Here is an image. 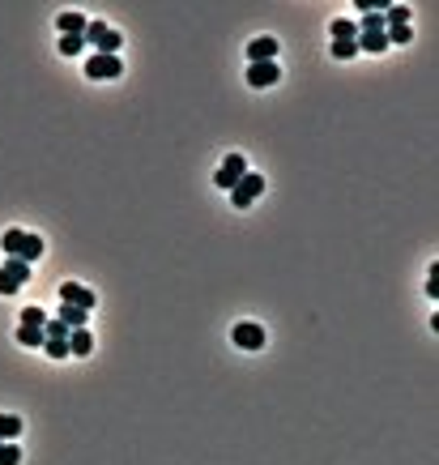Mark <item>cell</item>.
<instances>
[{
    "label": "cell",
    "mask_w": 439,
    "mask_h": 465,
    "mask_svg": "<svg viewBox=\"0 0 439 465\" xmlns=\"http://www.w3.org/2000/svg\"><path fill=\"white\" fill-rule=\"evenodd\" d=\"M56 26H60V34H86V18L81 13H60Z\"/></svg>",
    "instance_id": "cell-13"
},
{
    "label": "cell",
    "mask_w": 439,
    "mask_h": 465,
    "mask_svg": "<svg viewBox=\"0 0 439 465\" xmlns=\"http://www.w3.org/2000/svg\"><path fill=\"white\" fill-rule=\"evenodd\" d=\"M0 465H22V448H18L13 440H9V444L0 440Z\"/></svg>",
    "instance_id": "cell-22"
},
{
    "label": "cell",
    "mask_w": 439,
    "mask_h": 465,
    "mask_svg": "<svg viewBox=\"0 0 439 465\" xmlns=\"http://www.w3.org/2000/svg\"><path fill=\"white\" fill-rule=\"evenodd\" d=\"M248 56H252V65H269L273 56H278V39H273V34L252 39V43H248Z\"/></svg>",
    "instance_id": "cell-8"
},
{
    "label": "cell",
    "mask_w": 439,
    "mask_h": 465,
    "mask_svg": "<svg viewBox=\"0 0 439 465\" xmlns=\"http://www.w3.org/2000/svg\"><path fill=\"white\" fill-rule=\"evenodd\" d=\"M260 192H264V180H260L256 171H248V175H243V180L231 188V201H235V210H248V205H252Z\"/></svg>",
    "instance_id": "cell-3"
},
{
    "label": "cell",
    "mask_w": 439,
    "mask_h": 465,
    "mask_svg": "<svg viewBox=\"0 0 439 465\" xmlns=\"http://www.w3.org/2000/svg\"><path fill=\"white\" fill-rule=\"evenodd\" d=\"M231 337H235V346H239V350H260V346H264V329H260L256 321H239Z\"/></svg>",
    "instance_id": "cell-6"
},
{
    "label": "cell",
    "mask_w": 439,
    "mask_h": 465,
    "mask_svg": "<svg viewBox=\"0 0 439 465\" xmlns=\"http://www.w3.org/2000/svg\"><path fill=\"white\" fill-rule=\"evenodd\" d=\"M60 303H73V307H81V312H90L98 299H94V290H86L81 282H65V286H60Z\"/></svg>",
    "instance_id": "cell-7"
},
{
    "label": "cell",
    "mask_w": 439,
    "mask_h": 465,
    "mask_svg": "<svg viewBox=\"0 0 439 465\" xmlns=\"http://www.w3.org/2000/svg\"><path fill=\"white\" fill-rule=\"evenodd\" d=\"M358 51H389V34H358Z\"/></svg>",
    "instance_id": "cell-15"
},
{
    "label": "cell",
    "mask_w": 439,
    "mask_h": 465,
    "mask_svg": "<svg viewBox=\"0 0 439 465\" xmlns=\"http://www.w3.org/2000/svg\"><path fill=\"white\" fill-rule=\"evenodd\" d=\"M90 350H94V333H90V329H73V333H69V354H81V358H86Z\"/></svg>",
    "instance_id": "cell-9"
},
{
    "label": "cell",
    "mask_w": 439,
    "mask_h": 465,
    "mask_svg": "<svg viewBox=\"0 0 439 465\" xmlns=\"http://www.w3.org/2000/svg\"><path fill=\"white\" fill-rule=\"evenodd\" d=\"M384 34H389V47H393V43H410V39H414L410 22H405V26H384Z\"/></svg>",
    "instance_id": "cell-23"
},
{
    "label": "cell",
    "mask_w": 439,
    "mask_h": 465,
    "mask_svg": "<svg viewBox=\"0 0 439 465\" xmlns=\"http://www.w3.org/2000/svg\"><path fill=\"white\" fill-rule=\"evenodd\" d=\"M333 39H358V22L337 18V22H333Z\"/></svg>",
    "instance_id": "cell-21"
},
{
    "label": "cell",
    "mask_w": 439,
    "mask_h": 465,
    "mask_svg": "<svg viewBox=\"0 0 439 465\" xmlns=\"http://www.w3.org/2000/svg\"><path fill=\"white\" fill-rule=\"evenodd\" d=\"M18 436H22V419H18V415H0V440L9 444V440H18Z\"/></svg>",
    "instance_id": "cell-14"
},
{
    "label": "cell",
    "mask_w": 439,
    "mask_h": 465,
    "mask_svg": "<svg viewBox=\"0 0 439 465\" xmlns=\"http://www.w3.org/2000/svg\"><path fill=\"white\" fill-rule=\"evenodd\" d=\"M86 43H90V47H98V56H116V51L124 47L120 30H112L107 22H86Z\"/></svg>",
    "instance_id": "cell-1"
},
{
    "label": "cell",
    "mask_w": 439,
    "mask_h": 465,
    "mask_svg": "<svg viewBox=\"0 0 439 465\" xmlns=\"http://www.w3.org/2000/svg\"><path fill=\"white\" fill-rule=\"evenodd\" d=\"M124 73V60L120 56H90L86 60V77H94V81H112V77H120Z\"/></svg>",
    "instance_id": "cell-4"
},
{
    "label": "cell",
    "mask_w": 439,
    "mask_h": 465,
    "mask_svg": "<svg viewBox=\"0 0 439 465\" xmlns=\"http://www.w3.org/2000/svg\"><path fill=\"white\" fill-rule=\"evenodd\" d=\"M43 333H47V337H51V342H69V333H73V329H69V325H60V321H56V316H51V321H47V325H43Z\"/></svg>",
    "instance_id": "cell-20"
},
{
    "label": "cell",
    "mask_w": 439,
    "mask_h": 465,
    "mask_svg": "<svg viewBox=\"0 0 439 465\" xmlns=\"http://www.w3.org/2000/svg\"><path fill=\"white\" fill-rule=\"evenodd\" d=\"M18 290H22V286H18V282L5 274V269H0V295H18Z\"/></svg>",
    "instance_id": "cell-28"
},
{
    "label": "cell",
    "mask_w": 439,
    "mask_h": 465,
    "mask_svg": "<svg viewBox=\"0 0 439 465\" xmlns=\"http://www.w3.org/2000/svg\"><path fill=\"white\" fill-rule=\"evenodd\" d=\"M39 256H43V239L39 235H22V248H18V261H39Z\"/></svg>",
    "instance_id": "cell-11"
},
{
    "label": "cell",
    "mask_w": 439,
    "mask_h": 465,
    "mask_svg": "<svg viewBox=\"0 0 439 465\" xmlns=\"http://www.w3.org/2000/svg\"><path fill=\"white\" fill-rule=\"evenodd\" d=\"M333 56L337 60H354L358 56V39H333Z\"/></svg>",
    "instance_id": "cell-16"
},
{
    "label": "cell",
    "mask_w": 439,
    "mask_h": 465,
    "mask_svg": "<svg viewBox=\"0 0 439 465\" xmlns=\"http://www.w3.org/2000/svg\"><path fill=\"white\" fill-rule=\"evenodd\" d=\"M22 235H26V231H18V227H9L5 235H0V248H5L9 256H18V248H22Z\"/></svg>",
    "instance_id": "cell-19"
},
{
    "label": "cell",
    "mask_w": 439,
    "mask_h": 465,
    "mask_svg": "<svg viewBox=\"0 0 439 465\" xmlns=\"http://www.w3.org/2000/svg\"><path fill=\"white\" fill-rule=\"evenodd\" d=\"M60 51H65V56H77V51H86V34H60Z\"/></svg>",
    "instance_id": "cell-18"
},
{
    "label": "cell",
    "mask_w": 439,
    "mask_h": 465,
    "mask_svg": "<svg viewBox=\"0 0 439 465\" xmlns=\"http://www.w3.org/2000/svg\"><path fill=\"white\" fill-rule=\"evenodd\" d=\"M426 299H439V265H431V278H426Z\"/></svg>",
    "instance_id": "cell-27"
},
{
    "label": "cell",
    "mask_w": 439,
    "mask_h": 465,
    "mask_svg": "<svg viewBox=\"0 0 439 465\" xmlns=\"http://www.w3.org/2000/svg\"><path fill=\"white\" fill-rule=\"evenodd\" d=\"M0 269H5V274L18 282V286H26V282H30V265H26V261H18V256H9V261L0 265Z\"/></svg>",
    "instance_id": "cell-12"
},
{
    "label": "cell",
    "mask_w": 439,
    "mask_h": 465,
    "mask_svg": "<svg viewBox=\"0 0 439 465\" xmlns=\"http://www.w3.org/2000/svg\"><path fill=\"white\" fill-rule=\"evenodd\" d=\"M282 81V69H278V60H269V65H248V86H256V90H269V86H278Z\"/></svg>",
    "instance_id": "cell-5"
},
{
    "label": "cell",
    "mask_w": 439,
    "mask_h": 465,
    "mask_svg": "<svg viewBox=\"0 0 439 465\" xmlns=\"http://www.w3.org/2000/svg\"><path fill=\"white\" fill-rule=\"evenodd\" d=\"M43 325H47L43 307H26V312H22V329H43Z\"/></svg>",
    "instance_id": "cell-17"
},
{
    "label": "cell",
    "mask_w": 439,
    "mask_h": 465,
    "mask_svg": "<svg viewBox=\"0 0 439 465\" xmlns=\"http://www.w3.org/2000/svg\"><path fill=\"white\" fill-rule=\"evenodd\" d=\"M405 22H410V9H405V5H397V9L384 13V26H405Z\"/></svg>",
    "instance_id": "cell-25"
},
{
    "label": "cell",
    "mask_w": 439,
    "mask_h": 465,
    "mask_svg": "<svg viewBox=\"0 0 439 465\" xmlns=\"http://www.w3.org/2000/svg\"><path fill=\"white\" fill-rule=\"evenodd\" d=\"M43 346H47V354H51V358H69V342H51V337H47Z\"/></svg>",
    "instance_id": "cell-26"
},
{
    "label": "cell",
    "mask_w": 439,
    "mask_h": 465,
    "mask_svg": "<svg viewBox=\"0 0 439 465\" xmlns=\"http://www.w3.org/2000/svg\"><path fill=\"white\" fill-rule=\"evenodd\" d=\"M86 316L90 312H81V307H73V303H60V312H56V321L69 325V329H86Z\"/></svg>",
    "instance_id": "cell-10"
},
{
    "label": "cell",
    "mask_w": 439,
    "mask_h": 465,
    "mask_svg": "<svg viewBox=\"0 0 439 465\" xmlns=\"http://www.w3.org/2000/svg\"><path fill=\"white\" fill-rule=\"evenodd\" d=\"M243 175H248V159H243V154H227V159H222V167L213 171V184L222 188V192H231V188H235Z\"/></svg>",
    "instance_id": "cell-2"
},
{
    "label": "cell",
    "mask_w": 439,
    "mask_h": 465,
    "mask_svg": "<svg viewBox=\"0 0 439 465\" xmlns=\"http://www.w3.org/2000/svg\"><path fill=\"white\" fill-rule=\"evenodd\" d=\"M18 342H22V346H43L47 333H43V329H18Z\"/></svg>",
    "instance_id": "cell-24"
}]
</instances>
